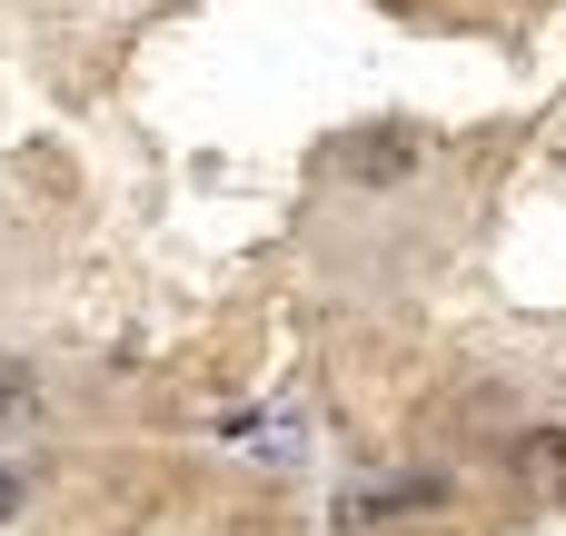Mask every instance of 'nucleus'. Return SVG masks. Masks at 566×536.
<instances>
[{
  "label": "nucleus",
  "mask_w": 566,
  "mask_h": 536,
  "mask_svg": "<svg viewBox=\"0 0 566 536\" xmlns=\"http://www.w3.org/2000/svg\"><path fill=\"white\" fill-rule=\"evenodd\" d=\"M418 159H428V139H418V129H348V139H328V149H318V169H328V179H348V189H408V179H418Z\"/></svg>",
  "instance_id": "f257e3e1"
},
{
  "label": "nucleus",
  "mask_w": 566,
  "mask_h": 536,
  "mask_svg": "<svg viewBox=\"0 0 566 536\" xmlns=\"http://www.w3.org/2000/svg\"><path fill=\"white\" fill-rule=\"evenodd\" d=\"M507 467H517V487H527L537 507H566V428H527Z\"/></svg>",
  "instance_id": "f03ea898"
},
{
  "label": "nucleus",
  "mask_w": 566,
  "mask_h": 536,
  "mask_svg": "<svg viewBox=\"0 0 566 536\" xmlns=\"http://www.w3.org/2000/svg\"><path fill=\"white\" fill-rule=\"evenodd\" d=\"M20 428H40V378L20 358H0V438H20Z\"/></svg>",
  "instance_id": "7ed1b4c3"
},
{
  "label": "nucleus",
  "mask_w": 566,
  "mask_h": 536,
  "mask_svg": "<svg viewBox=\"0 0 566 536\" xmlns=\"http://www.w3.org/2000/svg\"><path fill=\"white\" fill-rule=\"evenodd\" d=\"M10 507H20V477H0V517H10Z\"/></svg>",
  "instance_id": "20e7f679"
}]
</instances>
